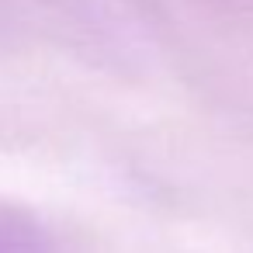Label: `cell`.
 I'll return each instance as SVG.
<instances>
[{
	"mask_svg": "<svg viewBox=\"0 0 253 253\" xmlns=\"http://www.w3.org/2000/svg\"><path fill=\"white\" fill-rule=\"evenodd\" d=\"M0 253H59V246L32 208L0 198Z\"/></svg>",
	"mask_w": 253,
	"mask_h": 253,
	"instance_id": "6da1fadb",
	"label": "cell"
}]
</instances>
